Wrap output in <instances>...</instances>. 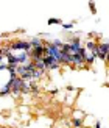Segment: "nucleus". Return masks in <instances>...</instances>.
I'll list each match as a JSON object with an SVG mask.
<instances>
[{
	"mask_svg": "<svg viewBox=\"0 0 109 128\" xmlns=\"http://www.w3.org/2000/svg\"><path fill=\"white\" fill-rule=\"evenodd\" d=\"M106 62H108V64H109V53H108V55H106Z\"/></svg>",
	"mask_w": 109,
	"mask_h": 128,
	"instance_id": "4468645a",
	"label": "nucleus"
},
{
	"mask_svg": "<svg viewBox=\"0 0 109 128\" xmlns=\"http://www.w3.org/2000/svg\"><path fill=\"white\" fill-rule=\"evenodd\" d=\"M84 117H86V114L83 112L81 110H75V111L72 112V119H76V120H84Z\"/></svg>",
	"mask_w": 109,
	"mask_h": 128,
	"instance_id": "423d86ee",
	"label": "nucleus"
},
{
	"mask_svg": "<svg viewBox=\"0 0 109 128\" xmlns=\"http://www.w3.org/2000/svg\"><path fill=\"white\" fill-rule=\"evenodd\" d=\"M72 124H73L75 126H81V125H83V120H76V119H72Z\"/></svg>",
	"mask_w": 109,
	"mask_h": 128,
	"instance_id": "1a4fd4ad",
	"label": "nucleus"
},
{
	"mask_svg": "<svg viewBox=\"0 0 109 128\" xmlns=\"http://www.w3.org/2000/svg\"><path fill=\"white\" fill-rule=\"evenodd\" d=\"M8 94H11V86H9V81L8 83H5V84L0 88V95L2 97H5V95H8Z\"/></svg>",
	"mask_w": 109,
	"mask_h": 128,
	"instance_id": "39448f33",
	"label": "nucleus"
},
{
	"mask_svg": "<svg viewBox=\"0 0 109 128\" xmlns=\"http://www.w3.org/2000/svg\"><path fill=\"white\" fill-rule=\"evenodd\" d=\"M19 111H20V112H28V106H20Z\"/></svg>",
	"mask_w": 109,
	"mask_h": 128,
	"instance_id": "9b49d317",
	"label": "nucleus"
},
{
	"mask_svg": "<svg viewBox=\"0 0 109 128\" xmlns=\"http://www.w3.org/2000/svg\"><path fill=\"white\" fill-rule=\"evenodd\" d=\"M89 8H91V11L94 12V14L97 12V10H95V3H94V2H91V3H89Z\"/></svg>",
	"mask_w": 109,
	"mask_h": 128,
	"instance_id": "9d476101",
	"label": "nucleus"
},
{
	"mask_svg": "<svg viewBox=\"0 0 109 128\" xmlns=\"http://www.w3.org/2000/svg\"><path fill=\"white\" fill-rule=\"evenodd\" d=\"M108 53H109V41H106V42H98L97 44V50H95L97 58L106 61V55Z\"/></svg>",
	"mask_w": 109,
	"mask_h": 128,
	"instance_id": "f03ea898",
	"label": "nucleus"
},
{
	"mask_svg": "<svg viewBox=\"0 0 109 128\" xmlns=\"http://www.w3.org/2000/svg\"><path fill=\"white\" fill-rule=\"evenodd\" d=\"M30 42H31V47L33 48L45 47V44H47V41H44L42 38H33V39H30Z\"/></svg>",
	"mask_w": 109,
	"mask_h": 128,
	"instance_id": "20e7f679",
	"label": "nucleus"
},
{
	"mask_svg": "<svg viewBox=\"0 0 109 128\" xmlns=\"http://www.w3.org/2000/svg\"><path fill=\"white\" fill-rule=\"evenodd\" d=\"M9 50H20V52H31V42L27 39H17V41H12L9 46Z\"/></svg>",
	"mask_w": 109,
	"mask_h": 128,
	"instance_id": "f257e3e1",
	"label": "nucleus"
},
{
	"mask_svg": "<svg viewBox=\"0 0 109 128\" xmlns=\"http://www.w3.org/2000/svg\"><path fill=\"white\" fill-rule=\"evenodd\" d=\"M56 24H61L62 25L61 19H48V25H56Z\"/></svg>",
	"mask_w": 109,
	"mask_h": 128,
	"instance_id": "0eeeda50",
	"label": "nucleus"
},
{
	"mask_svg": "<svg viewBox=\"0 0 109 128\" xmlns=\"http://www.w3.org/2000/svg\"><path fill=\"white\" fill-rule=\"evenodd\" d=\"M66 89H67V91H69V92H75V91H76V89H75L73 86H70V84H69V86H67Z\"/></svg>",
	"mask_w": 109,
	"mask_h": 128,
	"instance_id": "f8f14e48",
	"label": "nucleus"
},
{
	"mask_svg": "<svg viewBox=\"0 0 109 128\" xmlns=\"http://www.w3.org/2000/svg\"><path fill=\"white\" fill-rule=\"evenodd\" d=\"M95 128H100V122H95Z\"/></svg>",
	"mask_w": 109,
	"mask_h": 128,
	"instance_id": "ddd939ff",
	"label": "nucleus"
},
{
	"mask_svg": "<svg viewBox=\"0 0 109 128\" xmlns=\"http://www.w3.org/2000/svg\"><path fill=\"white\" fill-rule=\"evenodd\" d=\"M44 62H45L47 70H56V69H59V66H61V62L56 61L55 58H52V56H44Z\"/></svg>",
	"mask_w": 109,
	"mask_h": 128,
	"instance_id": "7ed1b4c3",
	"label": "nucleus"
},
{
	"mask_svg": "<svg viewBox=\"0 0 109 128\" xmlns=\"http://www.w3.org/2000/svg\"><path fill=\"white\" fill-rule=\"evenodd\" d=\"M73 24H75V22H70V24H62V28H64V30H70V28L73 27Z\"/></svg>",
	"mask_w": 109,
	"mask_h": 128,
	"instance_id": "6e6552de",
	"label": "nucleus"
}]
</instances>
